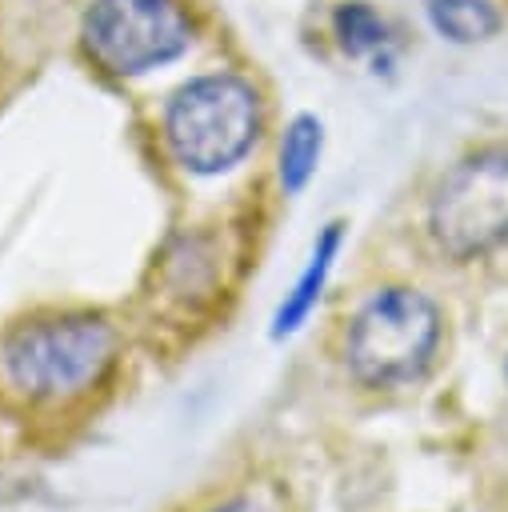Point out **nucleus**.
Here are the masks:
<instances>
[{"mask_svg": "<svg viewBox=\"0 0 508 512\" xmlns=\"http://www.w3.org/2000/svg\"><path fill=\"white\" fill-rule=\"evenodd\" d=\"M260 132V100L244 76L208 72L188 80L164 108V140L172 156L200 176L228 172L244 160Z\"/></svg>", "mask_w": 508, "mask_h": 512, "instance_id": "1", "label": "nucleus"}, {"mask_svg": "<svg viewBox=\"0 0 508 512\" xmlns=\"http://www.w3.org/2000/svg\"><path fill=\"white\" fill-rule=\"evenodd\" d=\"M440 308L416 288H380L348 324V368L368 388H400L432 368Z\"/></svg>", "mask_w": 508, "mask_h": 512, "instance_id": "2", "label": "nucleus"}, {"mask_svg": "<svg viewBox=\"0 0 508 512\" xmlns=\"http://www.w3.org/2000/svg\"><path fill=\"white\" fill-rule=\"evenodd\" d=\"M116 360V332L92 312L20 324L4 344V368L28 396H72L92 388Z\"/></svg>", "mask_w": 508, "mask_h": 512, "instance_id": "3", "label": "nucleus"}, {"mask_svg": "<svg viewBox=\"0 0 508 512\" xmlns=\"http://www.w3.org/2000/svg\"><path fill=\"white\" fill-rule=\"evenodd\" d=\"M428 232L452 260H476L508 240V152L484 148L444 172L428 204Z\"/></svg>", "mask_w": 508, "mask_h": 512, "instance_id": "4", "label": "nucleus"}, {"mask_svg": "<svg viewBox=\"0 0 508 512\" xmlns=\"http://www.w3.org/2000/svg\"><path fill=\"white\" fill-rule=\"evenodd\" d=\"M192 44V16L180 0H92L84 48L112 76H140Z\"/></svg>", "mask_w": 508, "mask_h": 512, "instance_id": "5", "label": "nucleus"}, {"mask_svg": "<svg viewBox=\"0 0 508 512\" xmlns=\"http://www.w3.org/2000/svg\"><path fill=\"white\" fill-rule=\"evenodd\" d=\"M336 248H340V224H328V228L320 232L312 256H308V268L300 272L296 288L288 292V300H284L280 312H276V324H272L276 336H288V332H296V328L308 320V312L316 308L320 288H324V280H328V272H332V256H336Z\"/></svg>", "mask_w": 508, "mask_h": 512, "instance_id": "6", "label": "nucleus"}, {"mask_svg": "<svg viewBox=\"0 0 508 512\" xmlns=\"http://www.w3.org/2000/svg\"><path fill=\"white\" fill-rule=\"evenodd\" d=\"M320 148H324V128H320L316 116H296L284 128V140H280V184H284L288 196H296L312 180Z\"/></svg>", "mask_w": 508, "mask_h": 512, "instance_id": "7", "label": "nucleus"}, {"mask_svg": "<svg viewBox=\"0 0 508 512\" xmlns=\"http://www.w3.org/2000/svg\"><path fill=\"white\" fill-rule=\"evenodd\" d=\"M428 20L452 44H476L500 28V12L488 0H428Z\"/></svg>", "mask_w": 508, "mask_h": 512, "instance_id": "8", "label": "nucleus"}, {"mask_svg": "<svg viewBox=\"0 0 508 512\" xmlns=\"http://www.w3.org/2000/svg\"><path fill=\"white\" fill-rule=\"evenodd\" d=\"M332 28H336V40L348 56H368V52H380L388 44V20L364 0L340 4L332 12Z\"/></svg>", "mask_w": 508, "mask_h": 512, "instance_id": "9", "label": "nucleus"}, {"mask_svg": "<svg viewBox=\"0 0 508 512\" xmlns=\"http://www.w3.org/2000/svg\"><path fill=\"white\" fill-rule=\"evenodd\" d=\"M212 512H264L256 500H248V496H236V500H228V504H220V508H212Z\"/></svg>", "mask_w": 508, "mask_h": 512, "instance_id": "10", "label": "nucleus"}]
</instances>
